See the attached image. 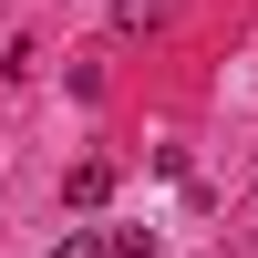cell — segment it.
Returning a JSON list of instances; mask_svg holds the SVG:
<instances>
[{"mask_svg":"<svg viewBox=\"0 0 258 258\" xmlns=\"http://www.w3.org/2000/svg\"><path fill=\"white\" fill-rule=\"evenodd\" d=\"M52 258H103V227H62V248Z\"/></svg>","mask_w":258,"mask_h":258,"instance_id":"cell-4","label":"cell"},{"mask_svg":"<svg viewBox=\"0 0 258 258\" xmlns=\"http://www.w3.org/2000/svg\"><path fill=\"white\" fill-rule=\"evenodd\" d=\"M62 197H73V207H103V197H114V155H83L73 176H62Z\"/></svg>","mask_w":258,"mask_h":258,"instance_id":"cell-1","label":"cell"},{"mask_svg":"<svg viewBox=\"0 0 258 258\" xmlns=\"http://www.w3.org/2000/svg\"><path fill=\"white\" fill-rule=\"evenodd\" d=\"M103 258H155V238L145 227H103Z\"/></svg>","mask_w":258,"mask_h":258,"instance_id":"cell-3","label":"cell"},{"mask_svg":"<svg viewBox=\"0 0 258 258\" xmlns=\"http://www.w3.org/2000/svg\"><path fill=\"white\" fill-rule=\"evenodd\" d=\"M114 31H124V41H145V31H165V0H114Z\"/></svg>","mask_w":258,"mask_h":258,"instance_id":"cell-2","label":"cell"}]
</instances>
